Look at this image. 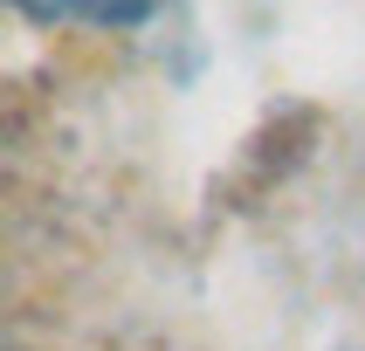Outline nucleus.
I'll use <instances>...</instances> for the list:
<instances>
[{
	"label": "nucleus",
	"instance_id": "obj_1",
	"mask_svg": "<svg viewBox=\"0 0 365 351\" xmlns=\"http://www.w3.org/2000/svg\"><path fill=\"white\" fill-rule=\"evenodd\" d=\"M35 21H97V28H124V21H145L159 0H14Z\"/></svg>",
	"mask_w": 365,
	"mask_h": 351
}]
</instances>
